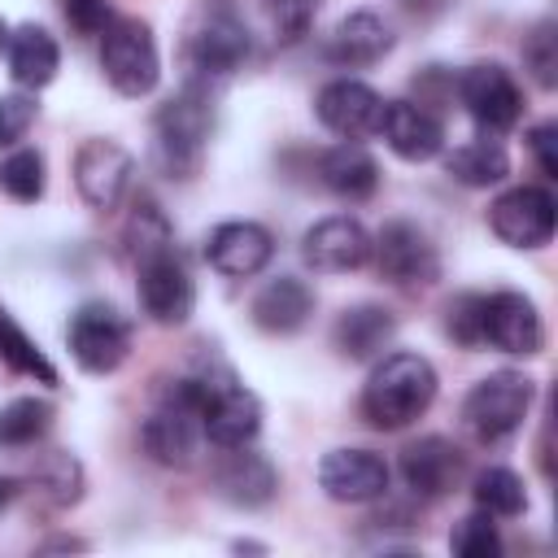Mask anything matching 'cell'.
Listing matches in <instances>:
<instances>
[{
  "mask_svg": "<svg viewBox=\"0 0 558 558\" xmlns=\"http://www.w3.org/2000/svg\"><path fill=\"white\" fill-rule=\"evenodd\" d=\"M445 174L462 187H493L510 174V157L497 140H466L453 153H445Z\"/></svg>",
  "mask_w": 558,
  "mask_h": 558,
  "instance_id": "obj_26",
  "label": "cell"
},
{
  "mask_svg": "<svg viewBox=\"0 0 558 558\" xmlns=\"http://www.w3.org/2000/svg\"><path fill=\"white\" fill-rule=\"evenodd\" d=\"M262 432V401L227 371H209V401H205V440L218 449L253 445Z\"/></svg>",
  "mask_w": 558,
  "mask_h": 558,
  "instance_id": "obj_10",
  "label": "cell"
},
{
  "mask_svg": "<svg viewBox=\"0 0 558 558\" xmlns=\"http://www.w3.org/2000/svg\"><path fill=\"white\" fill-rule=\"evenodd\" d=\"M388 480L392 471L375 449H327L318 458V488L344 506L379 501L388 493Z\"/></svg>",
  "mask_w": 558,
  "mask_h": 558,
  "instance_id": "obj_13",
  "label": "cell"
},
{
  "mask_svg": "<svg viewBox=\"0 0 558 558\" xmlns=\"http://www.w3.org/2000/svg\"><path fill=\"white\" fill-rule=\"evenodd\" d=\"M65 22L78 35H105L113 22V9H109V0H65Z\"/></svg>",
  "mask_w": 558,
  "mask_h": 558,
  "instance_id": "obj_38",
  "label": "cell"
},
{
  "mask_svg": "<svg viewBox=\"0 0 558 558\" xmlns=\"http://www.w3.org/2000/svg\"><path fill=\"white\" fill-rule=\"evenodd\" d=\"M170 240H174V231H170L166 214L157 209V201L140 196V201H135V214H131V222H126V248H131V257H140V253H148V248H157V244H170Z\"/></svg>",
  "mask_w": 558,
  "mask_h": 558,
  "instance_id": "obj_34",
  "label": "cell"
},
{
  "mask_svg": "<svg viewBox=\"0 0 558 558\" xmlns=\"http://www.w3.org/2000/svg\"><path fill=\"white\" fill-rule=\"evenodd\" d=\"M301 257L318 275H344V270H357L371 262V235L357 218L331 214L301 235Z\"/></svg>",
  "mask_w": 558,
  "mask_h": 558,
  "instance_id": "obj_15",
  "label": "cell"
},
{
  "mask_svg": "<svg viewBox=\"0 0 558 558\" xmlns=\"http://www.w3.org/2000/svg\"><path fill=\"white\" fill-rule=\"evenodd\" d=\"M471 497L480 510H488L493 519H514L527 510V493H523V480L510 471V466H484L471 484Z\"/></svg>",
  "mask_w": 558,
  "mask_h": 558,
  "instance_id": "obj_30",
  "label": "cell"
},
{
  "mask_svg": "<svg viewBox=\"0 0 558 558\" xmlns=\"http://www.w3.org/2000/svg\"><path fill=\"white\" fill-rule=\"evenodd\" d=\"M4 44H9V26H4V17H0V52H4Z\"/></svg>",
  "mask_w": 558,
  "mask_h": 558,
  "instance_id": "obj_42",
  "label": "cell"
},
{
  "mask_svg": "<svg viewBox=\"0 0 558 558\" xmlns=\"http://www.w3.org/2000/svg\"><path fill=\"white\" fill-rule=\"evenodd\" d=\"M453 87H458L462 109L475 118V126H484L493 135L497 131H510L523 118V92H519L514 74L501 61H475V65H466L453 78Z\"/></svg>",
  "mask_w": 558,
  "mask_h": 558,
  "instance_id": "obj_8",
  "label": "cell"
},
{
  "mask_svg": "<svg viewBox=\"0 0 558 558\" xmlns=\"http://www.w3.org/2000/svg\"><path fill=\"white\" fill-rule=\"evenodd\" d=\"M318 179L340 201H371L379 187V161L357 140H344L318 157Z\"/></svg>",
  "mask_w": 558,
  "mask_h": 558,
  "instance_id": "obj_25",
  "label": "cell"
},
{
  "mask_svg": "<svg viewBox=\"0 0 558 558\" xmlns=\"http://www.w3.org/2000/svg\"><path fill=\"white\" fill-rule=\"evenodd\" d=\"M52 401L44 397H13L0 405V449H31L48 436L52 427Z\"/></svg>",
  "mask_w": 558,
  "mask_h": 558,
  "instance_id": "obj_28",
  "label": "cell"
},
{
  "mask_svg": "<svg viewBox=\"0 0 558 558\" xmlns=\"http://www.w3.org/2000/svg\"><path fill=\"white\" fill-rule=\"evenodd\" d=\"M379 135L401 161H432L445 148V126L423 100H384Z\"/></svg>",
  "mask_w": 558,
  "mask_h": 558,
  "instance_id": "obj_19",
  "label": "cell"
},
{
  "mask_svg": "<svg viewBox=\"0 0 558 558\" xmlns=\"http://www.w3.org/2000/svg\"><path fill=\"white\" fill-rule=\"evenodd\" d=\"M449 549L462 554V558H497V554H501V532H497L493 514H488V510L466 514V519L449 532Z\"/></svg>",
  "mask_w": 558,
  "mask_h": 558,
  "instance_id": "obj_33",
  "label": "cell"
},
{
  "mask_svg": "<svg viewBox=\"0 0 558 558\" xmlns=\"http://www.w3.org/2000/svg\"><path fill=\"white\" fill-rule=\"evenodd\" d=\"M4 57H9L13 83L26 87V92L48 87L57 78V70H61V48H57V39L39 22H22L17 31H9Z\"/></svg>",
  "mask_w": 558,
  "mask_h": 558,
  "instance_id": "obj_24",
  "label": "cell"
},
{
  "mask_svg": "<svg viewBox=\"0 0 558 558\" xmlns=\"http://www.w3.org/2000/svg\"><path fill=\"white\" fill-rule=\"evenodd\" d=\"M17 493H22V480H13V475H0V510H4V506H9Z\"/></svg>",
  "mask_w": 558,
  "mask_h": 558,
  "instance_id": "obj_40",
  "label": "cell"
},
{
  "mask_svg": "<svg viewBox=\"0 0 558 558\" xmlns=\"http://www.w3.org/2000/svg\"><path fill=\"white\" fill-rule=\"evenodd\" d=\"M214 131V105L209 92L201 83H187L183 92H174L157 118H153V140H157V161L170 179H187L196 174L205 144Z\"/></svg>",
  "mask_w": 558,
  "mask_h": 558,
  "instance_id": "obj_2",
  "label": "cell"
},
{
  "mask_svg": "<svg viewBox=\"0 0 558 558\" xmlns=\"http://www.w3.org/2000/svg\"><path fill=\"white\" fill-rule=\"evenodd\" d=\"M31 484H35V493H39L48 506L61 510V506H74V501L83 497V466H78L74 453H65V449H48V453L35 458Z\"/></svg>",
  "mask_w": 558,
  "mask_h": 558,
  "instance_id": "obj_27",
  "label": "cell"
},
{
  "mask_svg": "<svg viewBox=\"0 0 558 558\" xmlns=\"http://www.w3.org/2000/svg\"><path fill=\"white\" fill-rule=\"evenodd\" d=\"M270 17H275V31L283 39H301L318 13V0H266Z\"/></svg>",
  "mask_w": 558,
  "mask_h": 558,
  "instance_id": "obj_37",
  "label": "cell"
},
{
  "mask_svg": "<svg viewBox=\"0 0 558 558\" xmlns=\"http://www.w3.org/2000/svg\"><path fill=\"white\" fill-rule=\"evenodd\" d=\"M532 397H536V384L523 371H493L466 392L462 423L480 445H501L523 427Z\"/></svg>",
  "mask_w": 558,
  "mask_h": 558,
  "instance_id": "obj_3",
  "label": "cell"
},
{
  "mask_svg": "<svg viewBox=\"0 0 558 558\" xmlns=\"http://www.w3.org/2000/svg\"><path fill=\"white\" fill-rule=\"evenodd\" d=\"M0 362L26 379H39V384H57V366L44 357V349L13 323V314L0 305Z\"/></svg>",
  "mask_w": 558,
  "mask_h": 558,
  "instance_id": "obj_29",
  "label": "cell"
},
{
  "mask_svg": "<svg viewBox=\"0 0 558 558\" xmlns=\"http://www.w3.org/2000/svg\"><path fill=\"white\" fill-rule=\"evenodd\" d=\"M527 148L545 179H558V122H541L527 131Z\"/></svg>",
  "mask_w": 558,
  "mask_h": 558,
  "instance_id": "obj_39",
  "label": "cell"
},
{
  "mask_svg": "<svg viewBox=\"0 0 558 558\" xmlns=\"http://www.w3.org/2000/svg\"><path fill=\"white\" fill-rule=\"evenodd\" d=\"M523 70L549 92L558 87V26L536 22L532 35H523Z\"/></svg>",
  "mask_w": 558,
  "mask_h": 558,
  "instance_id": "obj_32",
  "label": "cell"
},
{
  "mask_svg": "<svg viewBox=\"0 0 558 558\" xmlns=\"http://www.w3.org/2000/svg\"><path fill=\"white\" fill-rule=\"evenodd\" d=\"M205 257L218 275L227 279H248L257 270H266V262L275 257V235L253 222V218H227L209 231L205 240Z\"/></svg>",
  "mask_w": 558,
  "mask_h": 558,
  "instance_id": "obj_16",
  "label": "cell"
},
{
  "mask_svg": "<svg viewBox=\"0 0 558 558\" xmlns=\"http://www.w3.org/2000/svg\"><path fill=\"white\" fill-rule=\"evenodd\" d=\"M214 493L235 510H262L279 493V471L266 453L240 445V449H227L222 462L214 466Z\"/></svg>",
  "mask_w": 558,
  "mask_h": 558,
  "instance_id": "obj_17",
  "label": "cell"
},
{
  "mask_svg": "<svg viewBox=\"0 0 558 558\" xmlns=\"http://www.w3.org/2000/svg\"><path fill=\"white\" fill-rule=\"evenodd\" d=\"M397 336V318L392 310L375 305V301H362V305H349L336 314L331 323V344L340 357L349 362H366V357H379Z\"/></svg>",
  "mask_w": 558,
  "mask_h": 558,
  "instance_id": "obj_23",
  "label": "cell"
},
{
  "mask_svg": "<svg viewBox=\"0 0 558 558\" xmlns=\"http://www.w3.org/2000/svg\"><path fill=\"white\" fill-rule=\"evenodd\" d=\"M44 549H87L83 541H74V536H57V541H48Z\"/></svg>",
  "mask_w": 558,
  "mask_h": 558,
  "instance_id": "obj_41",
  "label": "cell"
},
{
  "mask_svg": "<svg viewBox=\"0 0 558 558\" xmlns=\"http://www.w3.org/2000/svg\"><path fill=\"white\" fill-rule=\"evenodd\" d=\"M244 57H248V31L235 13H209L187 44V61L201 78H227L244 65Z\"/></svg>",
  "mask_w": 558,
  "mask_h": 558,
  "instance_id": "obj_20",
  "label": "cell"
},
{
  "mask_svg": "<svg viewBox=\"0 0 558 558\" xmlns=\"http://www.w3.org/2000/svg\"><path fill=\"white\" fill-rule=\"evenodd\" d=\"M35 113H39L35 96H26V92H4V96H0V148H17L22 135L31 131Z\"/></svg>",
  "mask_w": 558,
  "mask_h": 558,
  "instance_id": "obj_35",
  "label": "cell"
},
{
  "mask_svg": "<svg viewBox=\"0 0 558 558\" xmlns=\"http://www.w3.org/2000/svg\"><path fill=\"white\" fill-rule=\"evenodd\" d=\"M554 227H558V205L549 187L523 183L488 205V231L510 248H545L554 240Z\"/></svg>",
  "mask_w": 558,
  "mask_h": 558,
  "instance_id": "obj_9",
  "label": "cell"
},
{
  "mask_svg": "<svg viewBox=\"0 0 558 558\" xmlns=\"http://www.w3.org/2000/svg\"><path fill=\"white\" fill-rule=\"evenodd\" d=\"M436 366L418 353H384L362 384V418L375 432H401L436 401Z\"/></svg>",
  "mask_w": 558,
  "mask_h": 558,
  "instance_id": "obj_1",
  "label": "cell"
},
{
  "mask_svg": "<svg viewBox=\"0 0 558 558\" xmlns=\"http://www.w3.org/2000/svg\"><path fill=\"white\" fill-rule=\"evenodd\" d=\"M131 174H135L131 153L109 135H92L74 153V187L92 209H118V201L131 187Z\"/></svg>",
  "mask_w": 558,
  "mask_h": 558,
  "instance_id": "obj_11",
  "label": "cell"
},
{
  "mask_svg": "<svg viewBox=\"0 0 558 558\" xmlns=\"http://www.w3.org/2000/svg\"><path fill=\"white\" fill-rule=\"evenodd\" d=\"M480 310H484V296H480V292H462V296L449 301L445 327H449V336H453L462 349L484 344V336H480Z\"/></svg>",
  "mask_w": 558,
  "mask_h": 558,
  "instance_id": "obj_36",
  "label": "cell"
},
{
  "mask_svg": "<svg viewBox=\"0 0 558 558\" xmlns=\"http://www.w3.org/2000/svg\"><path fill=\"white\" fill-rule=\"evenodd\" d=\"M100 70L118 96H148L161 83V57L153 26L140 17H113L109 31L100 35Z\"/></svg>",
  "mask_w": 558,
  "mask_h": 558,
  "instance_id": "obj_4",
  "label": "cell"
},
{
  "mask_svg": "<svg viewBox=\"0 0 558 558\" xmlns=\"http://www.w3.org/2000/svg\"><path fill=\"white\" fill-rule=\"evenodd\" d=\"M44 183H48V166H44L39 148H13L0 157V192L9 201L35 205L44 196Z\"/></svg>",
  "mask_w": 558,
  "mask_h": 558,
  "instance_id": "obj_31",
  "label": "cell"
},
{
  "mask_svg": "<svg viewBox=\"0 0 558 558\" xmlns=\"http://www.w3.org/2000/svg\"><path fill=\"white\" fill-rule=\"evenodd\" d=\"M392 26L379 17V13H371V9H353V13H344L340 22H336V31L327 35V44H323V57L331 61V65H344V70H357V65H375V61H384L388 52H392Z\"/></svg>",
  "mask_w": 558,
  "mask_h": 558,
  "instance_id": "obj_21",
  "label": "cell"
},
{
  "mask_svg": "<svg viewBox=\"0 0 558 558\" xmlns=\"http://www.w3.org/2000/svg\"><path fill=\"white\" fill-rule=\"evenodd\" d=\"M480 336L484 344H493L497 353H514V357H532L545 344V323L541 310L532 305V296L523 292H488L484 310H480Z\"/></svg>",
  "mask_w": 558,
  "mask_h": 558,
  "instance_id": "obj_12",
  "label": "cell"
},
{
  "mask_svg": "<svg viewBox=\"0 0 558 558\" xmlns=\"http://www.w3.org/2000/svg\"><path fill=\"white\" fill-rule=\"evenodd\" d=\"M462 466L466 462H462L458 445L445 440V436H418L401 449V480L423 501H436V497L453 493L458 480H462Z\"/></svg>",
  "mask_w": 558,
  "mask_h": 558,
  "instance_id": "obj_18",
  "label": "cell"
},
{
  "mask_svg": "<svg viewBox=\"0 0 558 558\" xmlns=\"http://www.w3.org/2000/svg\"><path fill=\"white\" fill-rule=\"evenodd\" d=\"M248 314H253V323L266 336H292L314 314V288L305 279H296V275H279V279H270V283L257 288Z\"/></svg>",
  "mask_w": 558,
  "mask_h": 558,
  "instance_id": "obj_22",
  "label": "cell"
},
{
  "mask_svg": "<svg viewBox=\"0 0 558 558\" xmlns=\"http://www.w3.org/2000/svg\"><path fill=\"white\" fill-rule=\"evenodd\" d=\"M371 257H375L379 275L397 288H427L440 279V253H436L432 235L410 218L384 222L379 235L371 240Z\"/></svg>",
  "mask_w": 558,
  "mask_h": 558,
  "instance_id": "obj_7",
  "label": "cell"
},
{
  "mask_svg": "<svg viewBox=\"0 0 558 558\" xmlns=\"http://www.w3.org/2000/svg\"><path fill=\"white\" fill-rule=\"evenodd\" d=\"M65 344L87 375H109L131 353V323L109 301H83L65 323Z\"/></svg>",
  "mask_w": 558,
  "mask_h": 558,
  "instance_id": "obj_6",
  "label": "cell"
},
{
  "mask_svg": "<svg viewBox=\"0 0 558 558\" xmlns=\"http://www.w3.org/2000/svg\"><path fill=\"white\" fill-rule=\"evenodd\" d=\"M135 296H140V310L157 327H183L192 318V310H196V283H192V275H187L174 240L135 257Z\"/></svg>",
  "mask_w": 558,
  "mask_h": 558,
  "instance_id": "obj_5",
  "label": "cell"
},
{
  "mask_svg": "<svg viewBox=\"0 0 558 558\" xmlns=\"http://www.w3.org/2000/svg\"><path fill=\"white\" fill-rule=\"evenodd\" d=\"M314 113H318V122L331 135H340V140H366V135H379L384 96L371 83H362V78H331V83L318 87Z\"/></svg>",
  "mask_w": 558,
  "mask_h": 558,
  "instance_id": "obj_14",
  "label": "cell"
}]
</instances>
